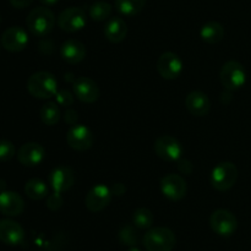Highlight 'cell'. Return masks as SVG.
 Masks as SVG:
<instances>
[{"label": "cell", "instance_id": "6da1fadb", "mask_svg": "<svg viewBox=\"0 0 251 251\" xmlns=\"http://www.w3.org/2000/svg\"><path fill=\"white\" fill-rule=\"evenodd\" d=\"M27 91L33 97L48 100L58 92V81L53 74L48 71H38L29 76L27 81Z\"/></svg>", "mask_w": 251, "mask_h": 251}, {"label": "cell", "instance_id": "7a4b0ae2", "mask_svg": "<svg viewBox=\"0 0 251 251\" xmlns=\"http://www.w3.org/2000/svg\"><path fill=\"white\" fill-rule=\"evenodd\" d=\"M55 15L48 7L39 6L32 10L26 19L29 32L37 37H44L53 31L55 26Z\"/></svg>", "mask_w": 251, "mask_h": 251}, {"label": "cell", "instance_id": "3957f363", "mask_svg": "<svg viewBox=\"0 0 251 251\" xmlns=\"http://www.w3.org/2000/svg\"><path fill=\"white\" fill-rule=\"evenodd\" d=\"M176 243V234L166 227L150 228L144 237V245L147 251H172Z\"/></svg>", "mask_w": 251, "mask_h": 251}, {"label": "cell", "instance_id": "277c9868", "mask_svg": "<svg viewBox=\"0 0 251 251\" xmlns=\"http://www.w3.org/2000/svg\"><path fill=\"white\" fill-rule=\"evenodd\" d=\"M237 179L238 168L232 162L218 163L211 173V184L217 191H228L235 185Z\"/></svg>", "mask_w": 251, "mask_h": 251}, {"label": "cell", "instance_id": "5b68a950", "mask_svg": "<svg viewBox=\"0 0 251 251\" xmlns=\"http://www.w3.org/2000/svg\"><path fill=\"white\" fill-rule=\"evenodd\" d=\"M220 78L221 83L227 91L239 90L247 81V71L239 61L229 60L221 69Z\"/></svg>", "mask_w": 251, "mask_h": 251}, {"label": "cell", "instance_id": "8992f818", "mask_svg": "<svg viewBox=\"0 0 251 251\" xmlns=\"http://www.w3.org/2000/svg\"><path fill=\"white\" fill-rule=\"evenodd\" d=\"M210 226L221 237H230L238 228L237 217L228 210H216L210 217Z\"/></svg>", "mask_w": 251, "mask_h": 251}, {"label": "cell", "instance_id": "52a82bcc", "mask_svg": "<svg viewBox=\"0 0 251 251\" xmlns=\"http://www.w3.org/2000/svg\"><path fill=\"white\" fill-rule=\"evenodd\" d=\"M154 151L161 159L167 162L179 161L183 154V146L176 137L162 135L154 142Z\"/></svg>", "mask_w": 251, "mask_h": 251}, {"label": "cell", "instance_id": "ba28073f", "mask_svg": "<svg viewBox=\"0 0 251 251\" xmlns=\"http://www.w3.org/2000/svg\"><path fill=\"white\" fill-rule=\"evenodd\" d=\"M86 24H87V16L81 7H68L63 10L58 17L59 27L69 33L80 31L86 26Z\"/></svg>", "mask_w": 251, "mask_h": 251}, {"label": "cell", "instance_id": "9c48e42d", "mask_svg": "<svg viewBox=\"0 0 251 251\" xmlns=\"http://www.w3.org/2000/svg\"><path fill=\"white\" fill-rule=\"evenodd\" d=\"M93 141H95V137H93L92 131L85 125H73L66 134V142L75 151H87L92 147Z\"/></svg>", "mask_w": 251, "mask_h": 251}, {"label": "cell", "instance_id": "30bf717a", "mask_svg": "<svg viewBox=\"0 0 251 251\" xmlns=\"http://www.w3.org/2000/svg\"><path fill=\"white\" fill-rule=\"evenodd\" d=\"M157 70L166 80H176L183 71V61L172 51H166L157 60Z\"/></svg>", "mask_w": 251, "mask_h": 251}, {"label": "cell", "instance_id": "8fae6325", "mask_svg": "<svg viewBox=\"0 0 251 251\" xmlns=\"http://www.w3.org/2000/svg\"><path fill=\"white\" fill-rule=\"evenodd\" d=\"M112 190L105 185H96L91 189L85 198V205L91 212H100L112 200Z\"/></svg>", "mask_w": 251, "mask_h": 251}, {"label": "cell", "instance_id": "7c38bea8", "mask_svg": "<svg viewBox=\"0 0 251 251\" xmlns=\"http://www.w3.org/2000/svg\"><path fill=\"white\" fill-rule=\"evenodd\" d=\"M161 190L166 198L172 201H179L186 195L185 179L179 174H168L161 180Z\"/></svg>", "mask_w": 251, "mask_h": 251}, {"label": "cell", "instance_id": "4fadbf2b", "mask_svg": "<svg viewBox=\"0 0 251 251\" xmlns=\"http://www.w3.org/2000/svg\"><path fill=\"white\" fill-rule=\"evenodd\" d=\"M1 46L4 49L11 53L24 50L28 44V36L24 28L19 26H12L7 28L1 36Z\"/></svg>", "mask_w": 251, "mask_h": 251}, {"label": "cell", "instance_id": "5bb4252c", "mask_svg": "<svg viewBox=\"0 0 251 251\" xmlns=\"http://www.w3.org/2000/svg\"><path fill=\"white\" fill-rule=\"evenodd\" d=\"M74 93L83 103H95L100 98V88L91 78L81 76L74 81Z\"/></svg>", "mask_w": 251, "mask_h": 251}, {"label": "cell", "instance_id": "9a60e30c", "mask_svg": "<svg viewBox=\"0 0 251 251\" xmlns=\"http://www.w3.org/2000/svg\"><path fill=\"white\" fill-rule=\"evenodd\" d=\"M44 151L43 146L37 142H27V144L22 145L17 152V159L21 164L26 167H34L38 166L44 158Z\"/></svg>", "mask_w": 251, "mask_h": 251}, {"label": "cell", "instance_id": "2e32d148", "mask_svg": "<svg viewBox=\"0 0 251 251\" xmlns=\"http://www.w3.org/2000/svg\"><path fill=\"white\" fill-rule=\"evenodd\" d=\"M49 183L54 191L64 193L75 183V172L70 167H58L49 176Z\"/></svg>", "mask_w": 251, "mask_h": 251}, {"label": "cell", "instance_id": "e0dca14e", "mask_svg": "<svg viewBox=\"0 0 251 251\" xmlns=\"http://www.w3.org/2000/svg\"><path fill=\"white\" fill-rule=\"evenodd\" d=\"M25 210V201L15 191L0 193V212L9 217L20 216Z\"/></svg>", "mask_w": 251, "mask_h": 251}, {"label": "cell", "instance_id": "ac0fdd59", "mask_svg": "<svg viewBox=\"0 0 251 251\" xmlns=\"http://www.w3.org/2000/svg\"><path fill=\"white\" fill-rule=\"evenodd\" d=\"M24 238L25 230L20 223L12 220L0 221V242L6 245H19Z\"/></svg>", "mask_w": 251, "mask_h": 251}, {"label": "cell", "instance_id": "d6986e66", "mask_svg": "<svg viewBox=\"0 0 251 251\" xmlns=\"http://www.w3.org/2000/svg\"><path fill=\"white\" fill-rule=\"evenodd\" d=\"M185 105L195 117H206L211 110V100L207 95L201 91H193L186 96Z\"/></svg>", "mask_w": 251, "mask_h": 251}, {"label": "cell", "instance_id": "ffe728a7", "mask_svg": "<svg viewBox=\"0 0 251 251\" xmlns=\"http://www.w3.org/2000/svg\"><path fill=\"white\" fill-rule=\"evenodd\" d=\"M86 47L82 42L77 39H68L64 42L60 48V55L66 63L69 64H77L85 59Z\"/></svg>", "mask_w": 251, "mask_h": 251}, {"label": "cell", "instance_id": "44dd1931", "mask_svg": "<svg viewBox=\"0 0 251 251\" xmlns=\"http://www.w3.org/2000/svg\"><path fill=\"white\" fill-rule=\"evenodd\" d=\"M104 34L108 41L112 43H120L124 41L127 34L126 24L120 17H112L108 20L107 25H105Z\"/></svg>", "mask_w": 251, "mask_h": 251}, {"label": "cell", "instance_id": "7402d4cb", "mask_svg": "<svg viewBox=\"0 0 251 251\" xmlns=\"http://www.w3.org/2000/svg\"><path fill=\"white\" fill-rule=\"evenodd\" d=\"M200 36L206 43L216 44L221 42L225 37V28L217 21H210L201 27Z\"/></svg>", "mask_w": 251, "mask_h": 251}, {"label": "cell", "instance_id": "603a6c76", "mask_svg": "<svg viewBox=\"0 0 251 251\" xmlns=\"http://www.w3.org/2000/svg\"><path fill=\"white\" fill-rule=\"evenodd\" d=\"M25 194L28 196L31 200L38 201L46 198L48 195V186L41 179H31L25 185Z\"/></svg>", "mask_w": 251, "mask_h": 251}, {"label": "cell", "instance_id": "cb8c5ba5", "mask_svg": "<svg viewBox=\"0 0 251 251\" xmlns=\"http://www.w3.org/2000/svg\"><path fill=\"white\" fill-rule=\"evenodd\" d=\"M146 0H115V7L125 16H135L144 10Z\"/></svg>", "mask_w": 251, "mask_h": 251}, {"label": "cell", "instance_id": "d4e9b609", "mask_svg": "<svg viewBox=\"0 0 251 251\" xmlns=\"http://www.w3.org/2000/svg\"><path fill=\"white\" fill-rule=\"evenodd\" d=\"M39 117L46 125H55L60 119V109H59L56 103L48 102L41 108Z\"/></svg>", "mask_w": 251, "mask_h": 251}, {"label": "cell", "instance_id": "484cf974", "mask_svg": "<svg viewBox=\"0 0 251 251\" xmlns=\"http://www.w3.org/2000/svg\"><path fill=\"white\" fill-rule=\"evenodd\" d=\"M132 221H134L135 227L139 229H150L153 225V213L149 210V208L141 207L139 210L135 211L134 216H132Z\"/></svg>", "mask_w": 251, "mask_h": 251}, {"label": "cell", "instance_id": "4316f807", "mask_svg": "<svg viewBox=\"0 0 251 251\" xmlns=\"http://www.w3.org/2000/svg\"><path fill=\"white\" fill-rule=\"evenodd\" d=\"M88 14L93 21H104L112 15V5L105 1H97L90 7Z\"/></svg>", "mask_w": 251, "mask_h": 251}, {"label": "cell", "instance_id": "83f0119b", "mask_svg": "<svg viewBox=\"0 0 251 251\" xmlns=\"http://www.w3.org/2000/svg\"><path fill=\"white\" fill-rule=\"evenodd\" d=\"M118 237H119V240L122 244L127 245V247L130 248L135 247V245L137 244V242H139V235H137L136 229H135L132 226L129 225L124 226V227L119 230Z\"/></svg>", "mask_w": 251, "mask_h": 251}, {"label": "cell", "instance_id": "f1b7e54d", "mask_svg": "<svg viewBox=\"0 0 251 251\" xmlns=\"http://www.w3.org/2000/svg\"><path fill=\"white\" fill-rule=\"evenodd\" d=\"M16 153L14 144L7 140H0V162H7Z\"/></svg>", "mask_w": 251, "mask_h": 251}, {"label": "cell", "instance_id": "f546056e", "mask_svg": "<svg viewBox=\"0 0 251 251\" xmlns=\"http://www.w3.org/2000/svg\"><path fill=\"white\" fill-rule=\"evenodd\" d=\"M63 203H64V200L63 198H61L60 193H56V191H54L53 194H50V195L48 196V199H47V207H48L50 211L60 210Z\"/></svg>", "mask_w": 251, "mask_h": 251}, {"label": "cell", "instance_id": "4dcf8cb0", "mask_svg": "<svg viewBox=\"0 0 251 251\" xmlns=\"http://www.w3.org/2000/svg\"><path fill=\"white\" fill-rule=\"evenodd\" d=\"M56 102L59 103L63 107H70L74 103V96L71 95L70 91L68 90H58V92L55 93Z\"/></svg>", "mask_w": 251, "mask_h": 251}, {"label": "cell", "instance_id": "1f68e13d", "mask_svg": "<svg viewBox=\"0 0 251 251\" xmlns=\"http://www.w3.org/2000/svg\"><path fill=\"white\" fill-rule=\"evenodd\" d=\"M64 119H65V122L68 123V124L75 125L78 119L77 112H75L74 109H68L65 112V114H64Z\"/></svg>", "mask_w": 251, "mask_h": 251}, {"label": "cell", "instance_id": "d6a6232c", "mask_svg": "<svg viewBox=\"0 0 251 251\" xmlns=\"http://www.w3.org/2000/svg\"><path fill=\"white\" fill-rule=\"evenodd\" d=\"M178 168L183 174H191V172H193V164L188 159H183V161L179 162Z\"/></svg>", "mask_w": 251, "mask_h": 251}, {"label": "cell", "instance_id": "836d02e7", "mask_svg": "<svg viewBox=\"0 0 251 251\" xmlns=\"http://www.w3.org/2000/svg\"><path fill=\"white\" fill-rule=\"evenodd\" d=\"M10 4L16 9H25L33 2V0H9Z\"/></svg>", "mask_w": 251, "mask_h": 251}, {"label": "cell", "instance_id": "e575fe53", "mask_svg": "<svg viewBox=\"0 0 251 251\" xmlns=\"http://www.w3.org/2000/svg\"><path fill=\"white\" fill-rule=\"evenodd\" d=\"M110 190H112V194H115V195H118V196H122L123 194L126 191V188L124 186V184L117 183V184H114V186H113Z\"/></svg>", "mask_w": 251, "mask_h": 251}, {"label": "cell", "instance_id": "d590c367", "mask_svg": "<svg viewBox=\"0 0 251 251\" xmlns=\"http://www.w3.org/2000/svg\"><path fill=\"white\" fill-rule=\"evenodd\" d=\"M39 1L46 6H51V5H55L59 0H39Z\"/></svg>", "mask_w": 251, "mask_h": 251}, {"label": "cell", "instance_id": "8d00e7d4", "mask_svg": "<svg viewBox=\"0 0 251 251\" xmlns=\"http://www.w3.org/2000/svg\"><path fill=\"white\" fill-rule=\"evenodd\" d=\"M129 251H140L139 249H137V248H135V247H132V248H130V250Z\"/></svg>", "mask_w": 251, "mask_h": 251}, {"label": "cell", "instance_id": "74e56055", "mask_svg": "<svg viewBox=\"0 0 251 251\" xmlns=\"http://www.w3.org/2000/svg\"><path fill=\"white\" fill-rule=\"evenodd\" d=\"M0 48H1V43H0Z\"/></svg>", "mask_w": 251, "mask_h": 251}, {"label": "cell", "instance_id": "f35d334b", "mask_svg": "<svg viewBox=\"0 0 251 251\" xmlns=\"http://www.w3.org/2000/svg\"><path fill=\"white\" fill-rule=\"evenodd\" d=\"M0 22H1V19H0Z\"/></svg>", "mask_w": 251, "mask_h": 251}]
</instances>
